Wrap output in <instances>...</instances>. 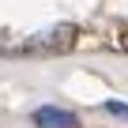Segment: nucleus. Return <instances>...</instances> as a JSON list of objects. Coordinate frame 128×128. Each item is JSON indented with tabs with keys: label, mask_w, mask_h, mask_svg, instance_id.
Listing matches in <instances>:
<instances>
[{
	"label": "nucleus",
	"mask_w": 128,
	"mask_h": 128,
	"mask_svg": "<svg viewBox=\"0 0 128 128\" xmlns=\"http://www.w3.org/2000/svg\"><path fill=\"white\" fill-rule=\"evenodd\" d=\"M76 26L72 23H60V26H53V30H42V34H34L26 45H23V53H64V49H72L76 45Z\"/></svg>",
	"instance_id": "obj_1"
},
{
	"label": "nucleus",
	"mask_w": 128,
	"mask_h": 128,
	"mask_svg": "<svg viewBox=\"0 0 128 128\" xmlns=\"http://www.w3.org/2000/svg\"><path fill=\"white\" fill-rule=\"evenodd\" d=\"M30 120L38 128H79V117L72 109H60V106H38L30 113Z\"/></svg>",
	"instance_id": "obj_2"
},
{
	"label": "nucleus",
	"mask_w": 128,
	"mask_h": 128,
	"mask_svg": "<svg viewBox=\"0 0 128 128\" xmlns=\"http://www.w3.org/2000/svg\"><path fill=\"white\" fill-rule=\"evenodd\" d=\"M106 109L117 113V117H128V106H124V102H106Z\"/></svg>",
	"instance_id": "obj_3"
}]
</instances>
